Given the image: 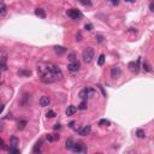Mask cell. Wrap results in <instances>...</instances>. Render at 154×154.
<instances>
[{"instance_id": "1", "label": "cell", "mask_w": 154, "mask_h": 154, "mask_svg": "<svg viewBox=\"0 0 154 154\" xmlns=\"http://www.w3.org/2000/svg\"><path fill=\"white\" fill-rule=\"evenodd\" d=\"M82 58L84 60V63H87V64L91 63L93 59H94V49L90 47L84 48V51L82 52Z\"/></svg>"}, {"instance_id": "2", "label": "cell", "mask_w": 154, "mask_h": 154, "mask_svg": "<svg viewBox=\"0 0 154 154\" xmlns=\"http://www.w3.org/2000/svg\"><path fill=\"white\" fill-rule=\"evenodd\" d=\"M67 16L71 17L72 19L78 20V19H81V18L83 17V15H82V12L79 11V10H76V8H70V10L67 11Z\"/></svg>"}, {"instance_id": "3", "label": "cell", "mask_w": 154, "mask_h": 154, "mask_svg": "<svg viewBox=\"0 0 154 154\" xmlns=\"http://www.w3.org/2000/svg\"><path fill=\"white\" fill-rule=\"evenodd\" d=\"M91 95H94V90L91 88H84L79 91V98L83 100H86L88 96H91Z\"/></svg>"}, {"instance_id": "4", "label": "cell", "mask_w": 154, "mask_h": 154, "mask_svg": "<svg viewBox=\"0 0 154 154\" xmlns=\"http://www.w3.org/2000/svg\"><path fill=\"white\" fill-rule=\"evenodd\" d=\"M72 150L77 154H82L87 150V147L84 146V143H82V142H76V145H75V147H74Z\"/></svg>"}, {"instance_id": "5", "label": "cell", "mask_w": 154, "mask_h": 154, "mask_svg": "<svg viewBox=\"0 0 154 154\" xmlns=\"http://www.w3.org/2000/svg\"><path fill=\"white\" fill-rule=\"evenodd\" d=\"M120 75H122V71H120V69H119L118 66H113L111 69V77H112V78L117 79L120 77Z\"/></svg>"}, {"instance_id": "6", "label": "cell", "mask_w": 154, "mask_h": 154, "mask_svg": "<svg viewBox=\"0 0 154 154\" xmlns=\"http://www.w3.org/2000/svg\"><path fill=\"white\" fill-rule=\"evenodd\" d=\"M1 61H0V63H1V70H3V71H5V70H6V69H7V66H6V60H7V53H6V52L5 51H1Z\"/></svg>"}, {"instance_id": "7", "label": "cell", "mask_w": 154, "mask_h": 154, "mask_svg": "<svg viewBox=\"0 0 154 154\" xmlns=\"http://www.w3.org/2000/svg\"><path fill=\"white\" fill-rule=\"evenodd\" d=\"M91 131V127L90 125H86V127L81 128L78 130V135H81V136H87V135L90 134Z\"/></svg>"}, {"instance_id": "8", "label": "cell", "mask_w": 154, "mask_h": 154, "mask_svg": "<svg viewBox=\"0 0 154 154\" xmlns=\"http://www.w3.org/2000/svg\"><path fill=\"white\" fill-rule=\"evenodd\" d=\"M67 69L70 70L71 72H76L79 70V63L78 61H74V63H70L69 64V66H67Z\"/></svg>"}, {"instance_id": "9", "label": "cell", "mask_w": 154, "mask_h": 154, "mask_svg": "<svg viewBox=\"0 0 154 154\" xmlns=\"http://www.w3.org/2000/svg\"><path fill=\"white\" fill-rule=\"evenodd\" d=\"M59 137H60V136L58 134H48L47 136H46V138H47L48 142H54V141H58Z\"/></svg>"}, {"instance_id": "10", "label": "cell", "mask_w": 154, "mask_h": 154, "mask_svg": "<svg viewBox=\"0 0 154 154\" xmlns=\"http://www.w3.org/2000/svg\"><path fill=\"white\" fill-rule=\"evenodd\" d=\"M49 102H51V99L48 98V96H42L41 99H40V105L42 107H46L49 105Z\"/></svg>"}, {"instance_id": "11", "label": "cell", "mask_w": 154, "mask_h": 154, "mask_svg": "<svg viewBox=\"0 0 154 154\" xmlns=\"http://www.w3.org/2000/svg\"><path fill=\"white\" fill-rule=\"evenodd\" d=\"M75 145H76V142L72 140V138H67L66 140V142H65V147H66L67 149H70V150H72L74 149V147H75Z\"/></svg>"}, {"instance_id": "12", "label": "cell", "mask_w": 154, "mask_h": 154, "mask_svg": "<svg viewBox=\"0 0 154 154\" xmlns=\"http://www.w3.org/2000/svg\"><path fill=\"white\" fill-rule=\"evenodd\" d=\"M35 15L36 16H39V17H41V18H46V12H45L44 8H36Z\"/></svg>"}, {"instance_id": "13", "label": "cell", "mask_w": 154, "mask_h": 154, "mask_svg": "<svg viewBox=\"0 0 154 154\" xmlns=\"http://www.w3.org/2000/svg\"><path fill=\"white\" fill-rule=\"evenodd\" d=\"M65 51H66V49H65L64 47H61V46H54V52L58 55L64 54V53H65Z\"/></svg>"}, {"instance_id": "14", "label": "cell", "mask_w": 154, "mask_h": 154, "mask_svg": "<svg viewBox=\"0 0 154 154\" xmlns=\"http://www.w3.org/2000/svg\"><path fill=\"white\" fill-rule=\"evenodd\" d=\"M77 111V107L76 106H69L66 110V116H72Z\"/></svg>"}, {"instance_id": "15", "label": "cell", "mask_w": 154, "mask_h": 154, "mask_svg": "<svg viewBox=\"0 0 154 154\" xmlns=\"http://www.w3.org/2000/svg\"><path fill=\"white\" fill-rule=\"evenodd\" d=\"M19 143V140L15 136H12L11 137V142H10V147H17V145Z\"/></svg>"}, {"instance_id": "16", "label": "cell", "mask_w": 154, "mask_h": 154, "mask_svg": "<svg viewBox=\"0 0 154 154\" xmlns=\"http://www.w3.org/2000/svg\"><path fill=\"white\" fill-rule=\"evenodd\" d=\"M41 145H42V141L40 140L39 142H36V145H35V147H34L33 152H34V153H40V148H41Z\"/></svg>"}, {"instance_id": "17", "label": "cell", "mask_w": 154, "mask_h": 154, "mask_svg": "<svg viewBox=\"0 0 154 154\" xmlns=\"http://www.w3.org/2000/svg\"><path fill=\"white\" fill-rule=\"evenodd\" d=\"M8 154H20L19 149L17 148V147H10V149H8Z\"/></svg>"}, {"instance_id": "18", "label": "cell", "mask_w": 154, "mask_h": 154, "mask_svg": "<svg viewBox=\"0 0 154 154\" xmlns=\"http://www.w3.org/2000/svg\"><path fill=\"white\" fill-rule=\"evenodd\" d=\"M18 75L19 76H30L32 75V71H30V70H20V71H18Z\"/></svg>"}, {"instance_id": "19", "label": "cell", "mask_w": 154, "mask_h": 154, "mask_svg": "<svg viewBox=\"0 0 154 154\" xmlns=\"http://www.w3.org/2000/svg\"><path fill=\"white\" fill-rule=\"evenodd\" d=\"M136 136H137L138 138H145V137H146V134H145V131H143V130L138 129V130L136 131Z\"/></svg>"}, {"instance_id": "20", "label": "cell", "mask_w": 154, "mask_h": 154, "mask_svg": "<svg viewBox=\"0 0 154 154\" xmlns=\"http://www.w3.org/2000/svg\"><path fill=\"white\" fill-rule=\"evenodd\" d=\"M25 125H27V122H25V120H20V122H18L17 129H19V130H23L24 128H25Z\"/></svg>"}, {"instance_id": "21", "label": "cell", "mask_w": 154, "mask_h": 154, "mask_svg": "<svg viewBox=\"0 0 154 154\" xmlns=\"http://www.w3.org/2000/svg\"><path fill=\"white\" fill-rule=\"evenodd\" d=\"M111 123L110 120H107V119H100L99 120V125H104V127H108Z\"/></svg>"}, {"instance_id": "22", "label": "cell", "mask_w": 154, "mask_h": 154, "mask_svg": "<svg viewBox=\"0 0 154 154\" xmlns=\"http://www.w3.org/2000/svg\"><path fill=\"white\" fill-rule=\"evenodd\" d=\"M142 66H143V69H145V70H146V71H148V72H150V71H152V67H150V65H149V64H148V63H147L146 60H145V61H143Z\"/></svg>"}, {"instance_id": "23", "label": "cell", "mask_w": 154, "mask_h": 154, "mask_svg": "<svg viewBox=\"0 0 154 154\" xmlns=\"http://www.w3.org/2000/svg\"><path fill=\"white\" fill-rule=\"evenodd\" d=\"M5 13H6V6H5L4 3H1V4H0V15L4 16Z\"/></svg>"}, {"instance_id": "24", "label": "cell", "mask_w": 154, "mask_h": 154, "mask_svg": "<svg viewBox=\"0 0 154 154\" xmlns=\"http://www.w3.org/2000/svg\"><path fill=\"white\" fill-rule=\"evenodd\" d=\"M78 108L79 110H86L87 108V100H83L82 102L78 105Z\"/></svg>"}, {"instance_id": "25", "label": "cell", "mask_w": 154, "mask_h": 154, "mask_svg": "<svg viewBox=\"0 0 154 154\" xmlns=\"http://www.w3.org/2000/svg\"><path fill=\"white\" fill-rule=\"evenodd\" d=\"M104 63H105V55L104 54H101L99 57V60H98V64H99L100 66H102L104 65Z\"/></svg>"}, {"instance_id": "26", "label": "cell", "mask_w": 154, "mask_h": 154, "mask_svg": "<svg viewBox=\"0 0 154 154\" xmlns=\"http://www.w3.org/2000/svg\"><path fill=\"white\" fill-rule=\"evenodd\" d=\"M67 58H69V60H70L71 63H74V61H77V60H76V54H75V53H70Z\"/></svg>"}, {"instance_id": "27", "label": "cell", "mask_w": 154, "mask_h": 154, "mask_svg": "<svg viewBox=\"0 0 154 154\" xmlns=\"http://www.w3.org/2000/svg\"><path fill=\"white\" fill-rule=\"evenodd\" d=\"M95 40H96V41H98V42H99V44H101V42H104V40H105V37H104L102 35H95Z\"/></svg>"}, {"instance_id": "28", "label": "cell", "mask_w": 154, "mask_h": 154, "mask_svg": "<svg viewBox=\"0 0 154 154\" xmlns=\"http://www.w3.org/2000/svg\"><path fill=\"white\" fill-rule=\"evenodd\" d=\"M54 116H55L54 111H48V112H47V117H48V118H53Z\"/></svg>"}, {"instance_id": "29", "label": "cell", "mask_w": 154, "mask_h": 154, "mask_svg": "<svg viewBox=\"0 0 154 154\" xmlns=\"http://www.w3.org/2000/svg\"><path fill=\"white\" fill-rule=\"evenodd\" d=\"M79 4L84 5V6H91V3H90V1H79Z\"/></svg>"}, {"instance_id": "30", "label": "cell", "mask_w": 154, "mask_h": 154, "mask_svg": "<svg viewBox=\"0 0 154 154\" xmlns=\"http://www.w3.org/2000/svg\"><path fill=\"white\" fill-rule=\"evenodd\" d=\"M86 29H87V30H89V32H90V30H93V24H86Z\"/></svg>"}, {"instance_id": "31", "label": "cell", "mask_w": 154, "mask_h": 154, "mask_svg": "<svg viewBox=\"0 0 154 154\" xmlns=\"http://www.w3.org/2000/svg\"><path fill=\"white\" fill-rule=\"evenodd\" d=\"M76 40H77V41H81V40H82V35H81V33H77V35H76Z\"/></svg>"}, {"instance_id": "32", "label": "cell", "mask_w": 154, "mask_h": 154, "mask_svg": "<svg viewBox=\"0 0 154 154\" xmlns=\"http://www.w3.org/2000/svg\"><path fill=\"white\" fill-rule=\"evenodd\" d=\"M60 128H61V125H60V124H55L54 127H53V129H54V130H59Z\"/></svg>"}, {"instance_id": "33", "label": "cell", "mask_w": 154, "mask_h": 154, "mask_svg": "<svg viewBox=\"0 0 154 154\" xmlns=\"http://www.w3.org/2000/svg\"><path fill=\"white\" fill-rule=\"evenodd\" d=\"M149 10L150 11H154V3H150L149 4Z\"/></svg>"}, {"instance_id": "34", "label": "cell", "mask_w": 154, "mask_h": 154, "mask_svg": "<svg viewBox=\"0 0 154 154\" xmlns=\"http://www.w3.org/2000/svg\"><path fill=\"white\" fill-rule=\"evenodd\" d=\"M98 87H99V88H100V89H101V91H102V94H104V95H105V96H106V91L104 90V88H102V86H98Z\"/></svg>"}, {"instance_id": "35", "label": "cell", "mask_w": 154, "mask_h": 154, "mask_svg": "<svg viewBox=\"0 0 154 154\" xmlns=\"http://www.w3.org/2000/svg\"><path fill=\"white\" fill-rule=\"evenodd\" d=\"M74 124H75V122H71V123H70V124H69V127H70V128H72V127H74Z\"/></svg>"}, {"instance_id": "36", "label": "cell", "mask_w": 154, "mask_h": 154, "mask_svg": "<svg viewBox=\"0 0 154 154\" xmlns=\"http://www.w3.org/2000/svg\"><path fill=\"white\" fill-rule=\"evenodd\" d=\"M112 5H118V1H112Z\"/></svg>"}, {"instance_id": "37", "label": "cell", "mask_w": 154, "mask_h": 154, "mask_svg": "<svg viewBox=\"0 0 154 154\" xmlns=\"http://www.w3.org/2000/svg\"><path fill=\"white\" fill-rule=\"evenodd\" d=\"M95 154H99V153H95Z\"/></svg>"}]
</instances>
